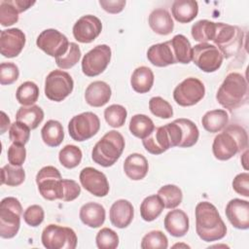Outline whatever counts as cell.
Segmentation results:
<instances>
[{
  "instance_id": "21",
  "label": "cell",
  "mask_w": 249,
  "mask_h": 249,
  "mask_svg": "<svg viewBox=\"0 0 249 249\" xmlns=\"http://www.w3.org/2000/svg\"><path fill=\"white\" fill-rule=\"evenodd\" d=\"M163 225L166 231L172 236L182 237L189 231V217L183 210L173 209L165 215Z\"/></svg>"
},
{
  "instance_id": "10",
  "label": "cell",
  "mask_w": 249,
  "mask_h": 249,
  "mask_svg": "<svg viewBox=\"0 0 249 249\" xmlns=\"http://www.w3.org/2000/svg\"><path fill=\"white\" fill-rule=\"evenodd\" d=\"M74 81L69 73L62 70H53L45 80V95L52 101L64 100L73 90Z\"/></svg>"
},
{
  "instance_id": "22",
  "label": "cell",
  "mask_w": 249,
  "mask_h": 249,
  "mask_svg": "<svg viewBox=\"0 0 249 249\" xmlns=\"http://www.w3.org/2000/svg\"><path fill=\"white\" fill-rule=\"evenodd\" d=\"M112 90L110 86L103 81L90 83L85 91L86 102L92 107H101L111 98Z\"/></svg>"
},
{
  "instance_id": "6",
  "label": "cell",
  "mask_w": 249,
  "mask_h": 249,
  "mask_svg": "<svg viewBox=\"0 0 249 249\" xmlns=\"http://www.w3.org/2000/svg\"><path fill=\"white\" fill-rule=\"evenodd\" d=\"M22 206L19 200L14 196H8L0 203V236L13 238L20 227Z\"/></svg>"
},
{
  "instance_id": "16",
  "label": "cell",
  "mask_w": 249,
  "mask_h": 249,
  "mask_svg": "<svg viewBox=\"0 0 249 249\" xmlns=\"http://www.w3.org/2000/svg\"><path fill=\"white\" fill-rule=\"evenodd\" d=\"M102 30L101 20L92 15L81 17L73 26L74 38L83 44L91 43L94 41Z\"/></svg>"
},
{
  "instance_id": "44",
  "label": "cell",
  "mask_w": 249,
  "mask_h": 249,
  "mask_svg": "<svg viewBox=\"0 0 249 249\" xmlns=\"http://www.w3.org/2000/svg\"><path fill=\"white\" fill-rule=\"evenodd\" d=\"M81 54L80 47L76 43L71 42L68 51L63 55L55 58V63L61 69H70L79 62Z\"/></svg>"
},
{
  "instance_id": "15",
  "label": "cell",
  "mask_w": 249,
  "mask_h": 249,
  "mask_svg": "<svg viewBox=\"0 0 249 249\" xmlns=\"http://www.w3.org/2000/svg\"><path fill=\"white\" fill-rule=\"evenodd\" d=\"M79 179L84 189L95 196L102 197L109 193L110 187L106 175L93 167L89 166L83 168L80 172Z\"/></svg>"
},
{
  "instance_id": "37",
  "label": "cell",
  "mask_w": 249,
  "mask_h": 249,
  "mask_svg": "<svg viewBox=\"0 0 249 249\" xmlns=\"http://www.w3.org/2000/svg\"><path fill=\"white\" fill-rule=\"evenodd\" d=\"M215 30L216 22L208 19H200L193 24L191 33L196 41L200 43H207V41L213 40Z\"/></svg>"
},
{
  "instance_id": "3",
  "label": "cell",
  "mask_w": 249,
  "mask_h": 249,
  "mask_svg": "<svg viewBox=\"0 0 249 249\" xmlns=\"http://www.w3.org/2000/svg\"><path fill=\"white\" fill-rule=\"evenodd\" d=\"M218 103L231 111L243 106L248 100V84L243 75L231 72L227 75L216 93Z\"/></svg>"
},
{
  "instance_id": "32",
  "label": "cell",
  "mask_w": 249,
  "mask_h": 249,
  "mask_svg": "<svg viewBox=\"0 0 249 249\" xmlns=\"http://www.w3.org/2000/svg\"><path fill=\"white\" fill-rule=\"evenodd\" d=\"M16 120L26 124L30 129H35L44 120V111L38 105L21 106L16 114Z\"/></svg>"
},
{
  "instance_id": "30",
  "label": "cell",
  "mask_w": 249,
  "mask_h": 249,
  "mask_svg": "<svg viewBox=\"0 0 249 249\" xmlns=\"http://www.w3.org/2000/svg\"><path fill=\"white\" fill-rule=\"evenodd\" d=\"M130 85L138 93L148 92L154 85V73L147 66L137 67L130 78Z\"/></svg>"
},
{
  "instance_id": "14",
  "label": "cell",
  "mask_w": 249,
  "mask_h": 249,
  "mask_svg": "<svg viewBox=\"0 0 249 249\" xmlns=\"http://www.w3.org/2000/svg\"><path fill=\"white\" fill-rule=\"evenodd\" d=\"M69 44L67 37L53 28L45 29L36 40L37 47L54 58L63 55L68 51Z\"/></svg>"
},
{
  "instance_id": "50",
  "label": "cell",
  "mask_w": 249,
  "mask_h": 249,
  "mask_svg": "<svg viewBox=\"0 0 249 249\" xmlns=\"http://www.w3.org/2000/svg\"><path fill=\"white\" fill-rule=\"evenodd\" d=\"M7 157L10 164L16 165V166H21L26 159V150L24 148V145L13 143L8 148Z\"/></svg>"
},
{
  "instance_id": "41",
  "label": "cell",
  "mask_w": 249,
  "mask_h": 249,
  "mask_svg": "<svg viewBox=\"0 0 249 249\" xmlns=\"http://www.w3.org/2000/svg\"><path fill=\"white\" fill-rule=\"evenodd\" d=\"M126 116V109L120 104H112L104 110V118L106 123L115 128L122 127L124 124Z\"/></svg>"
},
{
  "instance_id": "54",
  "label": "cell",
  "mask_w": 249,
  "mask_h": 249,
  "mask_svg": "<svg viewBox=\"0 0 249 249\" xmlns=\"http://www.w3.org/2000/svg\"><path fill=\"white\" fill-rule=\"evenodd\" d=\"M0 126H1V131H0L1 134H4L5 131L8 129V127L11 126L10 119L4 111H1V124H0Z\"/></svg>"
},
{
  "instance_id": "35",
  "label": "cell",
  "mask_w": 249,
  "mask_h": 249,
  "mask_svg": "<svg viewBox=\"0 0 249 249\" xmlns=\"http://www.w3.org/2000/svg\"><path fill=\"white\" fill-rule=\"evenodd\" d=\"M181 128L182 140L179 145L180 148H190L194 146L199 137V131L196 124L189 119H176L175 120Z\"/></svg>"
},
{
  "instance_id": "48",
  "label": "cell",
  "mask_w": 249,
  "mask_h": 249,
  "mask_svg": "<svg viewBox=\"0 0 249 249\" xmlns=\"http://www.w3.org/2000/svg\"><path fill=\"white\" fill-rule=\"evenodd\" d=\"M19 76L18 67L13 62H2L0 64V84L12 85Z\"/></svg>"
},
{
  "instance_id": "19",
  "label": "cell",
  "mask_w": 249,
  "mask_h": 249,
  "mask_svg": "<svg viewBox=\"0 0 249 249\" xmlns=\"http://www.w3.org/2000/svg\"><path fill=\"white\" fill-rule=\"evenodd\" d=\"M134 215V209L131 204L126 199L116 200L109 212V218L111 224L119 229H124L132 222Z\"/></svg>"
},
{
  "instance_id": "27",
  "label": "cell",
  "mask_w": 249,
  "mask_h": 249,
  "mask_svg": "<svg viewBox=\"0 0 249 249\" xmlns=\"http://www.w3.org/2000/svg\"><path fill=\"white\" fill-rule=\"evenodd\" d=\"M173 18L180 23H188L196 18L198 4L195 0H175L171 6Z\"/></svg>"
},
{
  "instance_id": "18",
  "label": "cell",
  "mask_w": 249,
  "mask_h": 249,
  "mask_svg": "<svg viewBox=\"0 0 249 249\" xmlns=\"http://www.w3.org/2000/svg\"><path fill=\"white\" fill-rule=\"evenodd\" d=\"M230 223L238 230L249 229V202L240 198L230 200L225 210Z\"/></svg>"
},
{
  "instance_id": "2",
  "label": "cell",
  "mask_w": 249,
  "mask_h": 249,
  "mask_svg": "<svg viewBox=\"0 0 249 249\" xmlns=\"http://www.w3.org/2000/svg\"><path fill=\"white\" fill-rule=\"evenodd\" d=\"M248 147V135L239 124H230L223 132L215 136L212 144L214 157L219 160H228Z\"/></svg>"
},
{
  "instance_id": "4",
  "label": "cell",
  "mask_w": 249,
  "mask_h": 249,
  "mask_svg": "<svg viewBox=\"0 0 249 249\" xmlns=\"http://www.w3.org/2000/svg\"><path fill=\"white\" fill-rule=\"evenodd\" d=\"M124 144V136L119 131L110 130L92 148L91 159L103 167L112 166L122 156Z\"/></svg>"
},
{
  "instance_id": "38",
  "label": "cell",
  "mask_w": 249,
  "mask_h": 249,
  "mask_svg": "<svg viewBox=\"0 0 249 249\" xmlns=\"http://www.w3.org/2000/svg\"><path fill=\"white\" fill-rule=\"evenodd\" d=\"M39 97V88L31 81H26L22 83L17 89L16 98L19 104L22 106H31L38 100Z\"/></svg>"
},
{
  "instance_id": "51",
  "label": "cell",
  "mask_w": 249,
  "mask_h": 249,
  "mask_svg": "<svg viewBox=\"0 0 249 249\" xmlns=\"http://www.w3.org/2000/svg\"><path fill=\"white\" fill-rule=\"evenodd\" d=\"M62 184H63V190H62L61 200L72 201L80 196L81 187L76 181L70 180V179H63Z\"/></svg>"
},
{
  "instance_id": "47",
  "label": "cell",
  "mask_w": 249,
  "mask_h": 249,
  "mask_svg": "<svg viewBox=\"0 0 249 249\" xmlns=\"http://www.w3.org/2000/svg\"><path fill=\"white\" fill-rule=\"evenodd\" d=\"M9 138L13 143L25 145L30 138V128L19 122H15L9 129Z\"/></svg>"
},
{
  "instance_id": "28",
  "label": "cell",
  "mask_w": 249,
  "mask_h": 249,
  "mask_svg": "<svg viewBox=\"0 0 249 249\" xmlns=\"http://www.w3.org/2000/svg\"><path fill=\"white\" fill-rule=\"evenodd\" d=\"M176 63L188 64L193 58V47L188 38L182 34L175 35L169 40Z\"/></svg>"
},
{
  "instance_id": "39",
  "label": "cell",
  "mask_w": 249,
  "mask_h": 249,
  "mask_svg": "<svg viewBox=\"0 0 249 249\" xmlns=\"http://www.w3.org/2000/svg\"><path fill=\"white\" fill-rule=\"evenodd\" d=\"M25 180V172L21 166L6 164L1 168V184L17 187Z\"/></svg>"
},
{
  "instance_id": "45",
  "label": "cell",
  "mask_w": 249,
  "mask_h": 249,
  "mask_svg": "<svg viewBox=\"0 0 249 249\" xmlns=\"http://www.w3.org/2000/svg\"><path fill=\"white\" fill-rule=\"evenodd\" d=\"M149 109L153 115L161 119H169L173 116L172 106L160 96H154L150 99Z\"/></svg>"
},
{
  "instance_id": "46",
  "label": "cell",
  "mask_w": 249,
  "mask_h": 249,
  "mask_svg": "<svg viewBox=\"0 0 249 249\" xmlns=\"http://www.w3.org/2000/svg\"><path fill=\"white\" fill-rule=\"evenodd\" d=\"M95 242L99 249H115L119 245V236L115 231L103 228L97 232Z\"/></svg>"
},
{
  "instance_id": "9",
  "label": "cell",
  "mask_w": 249,
  "mask_h": 249,
  "mask_svg": "<svg viewBox=\"0 0 249 249\" xmlns=\"http://www.w3.org/2000/svg\"><path fill=\"white\" fill-rule=\"evenodd\" d=\"M100 128V120L92 112H84L74 116L68 124L70 137L78 142H83L93 137Z\"/></svg>"
},
{
  "instance_id": "12",
  "label": "cell",
  "mask_w": 249,
  "mask_h": 249,
  "mask_svg": "<svg viewBox=\"0 0 249 249\" xmlns=\"http://www.w3.org/2000/svg\"><path fill=\"white\" fill-rule=\"evenodd\" d=\"M223 58L221 52L212 44L199 43L193 48L192 60L203 72L217 71L223 63Z\"/></svg>"
},
{
  "instance_id": "26",
  "label": "cell",
  "mask_w": 249,
  "mask_h": 249,
  "mask_svg": "<svg viewBox=\"0 0 249 249\" xmlns=\"http://www.w3.org/2000/svg\"><path fill=\"white\" fill-rule=\"evenodd\" d=\"M148 21L151 29L160 35H168L174 28V22L170 14L163 8H158L152 11Z\"/></svg>"
},
{
  "instance_id": "5",
  "label": "cell",
  "mask_w": 249,
  "mask_h": 249,
  "mask_svg": "<svg viewBox=\"0 0 249 249\" xmlns=\"http://www.w3.org/2000/svg\"><path fill=\"white\" fill-rule=\"evenodd\" d=\"M243 31L238 26L216 22L215 35L212 41L223 54V57L231 58L238 54L243 46Z\"/></svg>"
},
{
  "instance_id": "17",
  "label": "cell",
  "mask_w": 249,
  "mask_h": 249,
  "mask_svg": "<svg viewBox=\"0 0 249 249\" xmlns=\"http://www.w3.org/2000/svg\"><path fill=\"white\" fill-rule=\"evenodd\" d=\"M25 41V34L19 28L2 30L0 33L1 54L8 58L18 56L21 53Z\"/></svg>"
},
{
  "instance_id": "36",
  "label": "cell",
  "mask_w": 249,
  "mask_h": 249,
  "mask_svg": "<svg viewBox=\"0 0 249 249\" xmlns=\"http://www.w3.org/2000/svg\"><path fill=\"white\" fill-rule=\"evenodd\" d=\"M163 202L164 208L174 209L179 206L183 199V194L179 187L176 185L168 184L159 189L157 194Z\"/></svg>"
},
{
  "instance_id": "7",
  "label": "cell",
  "mask_w": 249,
  "mask_h": 249,
  "mask_svg": "<svg viewBox=\"0 0 249 249\" xmlns=\"http://www.w3.org/2000/svg\"><path fill=\"white\" fill-rule=\"evenodd\" d=\"M41 241L47 249H75L78 238L71 228L50 224L43 230Z\"/></svg>"
},
{
  "instance_id": "55",
  "label": "cell",
  "mask_w": 249,
  "mask_h": 249,
  "mask_svg": "<svg viewBox=\"0 0 249 249\" xmlns=\"http://www.w3.org/2000/svg\"><path fill=\"white\" fill-rule=\"evenodd\" d=\"M247 155H248V151L246 149V150H244V153L241 156V163L243 164V167L245 170H247Z\"/></svg>"
},
{
  "instance_id": "11",
  "label": "cell",
  "mask_w": 249,
  "mask_h": 249,
  "mask_svg": "<svg viewBox=\"0 0 249 249\" xmlns=\"http://www.w3.org/2000/svg\"><path fill=\"white\" fill-rule=\"evenodd\" d=\"M205 94V87L197 78L189 77L182 81L173 90L174 101L183 107L198 103Z\"/></svg>"
},
{
  "instance_id": "1",
  "label": "cell",
  "mask_w": 249,
  "mask_h": 249,
  "mask_svg": "<svg viewBox=\"0 0 249 249\" xmlns=\"http://www.w3.org/2000/svg\"><path fill=\"white\" fill-rule=\"evenodd\" d=\"M195 213L196 231L201 240L212 242L225 237L227 227L215 205L208 201L198 202Z\"/></svg>"
},
{
  "instance_id": "29",
  "label": "cell",
  "mask_w": 249,
  "mask_h": 249,
  "mask_svg": "<svg viewBox=\"0 0 249 249\" xmlns=\"http://www.w3.org/2000/svg\"><path fill=\"white\" fill-rule=\"evenodd\" d=\"M229 123V115L226 110L215 109L206 112L202 119L201 124L204 129L211 133H216L223 130Z\"/></svg>"
},
{
  "instance_id": "56",
  "label": "cell",
  "mask_w": 249,
  "mask_h": 249,
  "mask_svg": "<svg viewBox=\"0 0 249 249\" xmlns=\"http://www.w3.org/2000/svg\"><path fill=\"white\" fill-rule=\"evenodd\" d=\"M177 246H179V247H181V246H184V247H190V246H188V245H183V244H175L173 247H177Z\"/></svg>"
},
{
  "instance_id": "31",
  "label": "cell",
  "mask_w": 249,
  "mask_h": 249,
  "mask_svg": "<svg viewBox=\"0 0 249 249\" xmlns=\"http://www.w3.org/2000/svg\"><path fill=\"white\" fill-rule=\"evenodd\" d=\"M43 142L49 147H57L64 138L62 124L55 120H49L41 129Z\"/></svg>"
},
{
  "instance_id": "49",
  "label": "cell",
  "mask_w": 249,
  "mask_h": 249,
  "mask_svg": "<svg viewBox=\"0 0 249 249\" xmlns=\"http://www.w3.org/2000/svg\"><path fill=\"white\" fill-rule=\"evenodd\" d=\"M45 217V212L42 206L33 204L28 206L23 213L24 222L30 227H38L40 226Z\"/></svg>"
},
{
  "instance_id": "52",
  "label": "cell",
  "mask_w": 249,
  "mask_h": 249,
  "mask_svg": "<svg viewBox=\"0 0 249 249\" xmlns=\"http://www.w3.org/2000/svg\"><path fill=\"white\" fill-rule=\"evenodd\" d=\"M232 189L238 195L245 197L249 196V174L242 172L237 174L232 181Z\"/></svg>"
},
{
  "instance_id": "53",
  "label": "cell",
  "mask_w": 249,
  "mask_h": 249,
  "mask_svg": "<svg viewBox=\"0 0 249 249\" xmlns=\"http://www.w3.org/2000/svg\"><path fill=\"white\" fill-rule=\"evenodd\" d=\"M125 3V0H99V5L109 14L121 13L124 8Z\"/></svg>"
},
{
  "instance_id": "20",
  "label": "cell",
  "mask_w": 249,
  "mask_h": 249,
  "mask_svg": "<svg viewBox=\"0 0 249 249\" xmlns=\"http://www.w3.org/2000/svg\"><path fill=\"white\" fill-rule=\"evenodd\" d=\"M145 150L152 155H160L171 148L168 132L164 125L155 127L153 132L142 139Z\"/></svg>"
},
{
  "instance_id": "25",
  "label": "cell",
  "mask_w": 249,
  "mask_h": 249,
  "mask_svg": "<svg viewBox=\"0 0 249 249\" xmlns=\"http://www.w3.org/2000/svg\"><path fill=\"white\" fill-rule=\"evenodd\" d=\"M79 217L83 224L94 229L99 228L103 225L106 217V212L101 204L89 201L85 203L81 207Z\"/></svg>"
},
{
  "instance_id": "8",
  "label": "cell",
  "mask_w": 249,
  "mask_h": 249,
  "mask_svg": "<svg viewBox=\"0 0 249 249\" xmlns=\"http://www.w3.org/2000/svg\"><path fill=\"white\" fill-rule=\"evenodd\" d=\"M62 180L59 170L52 165L42 167L36 175L39 193L47 200L62 198Z\"/></svg>"
},
{
  "instance_id": "40",
  "label": "cell",
  "mask_w": 249,
  "mask_h": 249,
  "mask_svg": "<svg viewBox=\"0 0 249 249\" xmlns=\"http://www.w3.org/2000/svg\"><path fill=\"white\" fill-rule=\"evenodd\" d=\"M82 151L78 146L66 145L64 146L58 154V160L65 168L71 169L75 168L81 163L82 160Z\"/></svg>"
},
{
  "instance_id": "43",
  "label": "cell",
  "mask_w": 249,
  "mask_h": 249,
  "mask_svg": "<svg viewBox=\"0 0 249 249\" xmlns=\"http://www.w3.org/2000/svg\"><path fill=\"white\" fill-rule=\"evenodd\" d=\"M18 14L13 0L0 1V23L2 26H10L18 22Z\"/></svg>"
},
{
  "instance_id": "13",
  "label": "cell",
  "mask_w": 249,
  "mask_h": 249,
  "mask_svg": "<svg viewBox=\"0 0 249 249\" xmlns=\"http://www.w3.org/2000/svg\"><path fill=\"white\" fill-rule=\"evenodd\" d=\"M112 52L108 45H97L88 52L82 59L83 73L88 77L100 75L111 60Z\"/></svg>"
},
{
  "instance_id": "23",
  "label": "cell",
  "mask_w": 249,
  "mask_h": 249,
  "mask_svg": "<svg viewBox=\"0 0 249 249\" xmlns=\"http://www.w3.org/2000/svg\"><path fill=\"white\" fill-rule=\"evenodd\" d=\"M147 58L157 67H166L176 63L169 41L152 45L147 51Z\"/></svg>"
},
{
  "instance_id": "24",
  "label": "cell",
  "mask_w": 249,
  "mask_h": 249,
  "mask_svg": "<svg viewBox=\"0 0 249 249\" xmlns=\"http://www.w3.org/2000/svg\"><path fill=\"white\" fill-rule=\"evenodd\" d=\"M149 164L147 159L138 153H133L127 156L124 162V171L125 175L133 180L139 181L145 178L148 173Z\"/></svg>"
},
{
  "instance_id": "33",
  "label": "cell",
  "mask_w": 249,
  "mask_h": 249,
  "mask_svg": "<svg viewBox=\"0 0 249 249\" xmlns=\"http://www.w3.org/2000/svg\"><path fill=\"white\" fill-rule=\"evenodd\" d=\"M164 208L163 202L158 195H152L143 199L140 205L141 218L146 222L156 220Z\"/></svg>"
},
{
  "instance_id": "34",
  "label": "cell",
  "mask_w": 249,
  "mask_h": 249,
  "mask_svg": "<svg viewBox=\"0 0 249 249\" xmlns=\"http://www.w3.org/2000/svg\"><path fill=\"white\" fill-rule=\"evenodd\" d=\"M155 129L154 122L146 115L136 114L131 117L129 122V130L137 138L144 139Z\"/></svg>"
},
{
  "instance_id": "42",
  "label": "cell",
  "mask_w": 249,
  "mask_h": 249,
  "mask_svg": "<svg viewBox=\"0 0 249 249\" xmlns=\"http://www.w3.org/2000/svg\"><path fill=\"white\" fill-rule=\"evenodd\" d=\"M168 239L161 231H151L146 233L141 241L142 249H166Z\"/></svg>"
}]
</instances>
